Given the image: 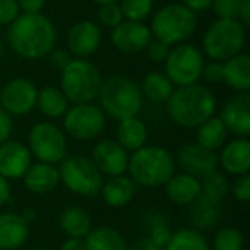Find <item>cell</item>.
Instances as JSON below:
<instances>
[{
	"instance_id": "1",
	"label": "cell",
	"mask_w": 250,
	"mask_h": 250,
	"mask_svg": "<svg viewBox=\"0 0 250 250\" xmlns=\"http://www.w3.org/2000/svg\"><path fill=\"white\" fill-rule=\"evenodd\" d=\"M5 42L19 59L42 60L55 48L57 28L43 12L19 14L9 24Z\"/></svg>"
},
{
	"instance_id": "2",
	"label": "cell",
	"mask_w": 250,
	"mask_h": 250,
	"mask_svg": "<svg viewBox=\"0 0 250 250\" xmlns=\"http://www.w3.org/2000/svg\"><path fill=\"white\" fill-rule=\"evenodd\" d=\"M167 110L177 125L185 129H197L202 122L216 115L218 100L209 86L195 83L175 87L167 101Z\"/></svg>"
},
{
	"instance_id": "3",
	"label": "cell",
	"mask_w": 250,
	"mask_h": 250,
	"mask_svg": "<svg viewBox=\"0 0 250 250\" xmlns=\"http://www.w3.org/2000/svg\"><path fill=\"white\" fill-rule=\"evenodd\" d=\"M177 171L173 154L161 146H143L129 154L127 175L137 187H163Z\"/></svg>"
},
{
	"instance_id": "4",
	"label": "cell",
	"mask_w": 250,
	"mask_h": 250,
	"mask_svg": "<svg viewBox=\"0 0 250 250\" xmlns=\"http://www.w3.org/2000/svg\"><path fill=\"white\" fill-rule=\"evenodd\" d=\"M98 106L103 113L117 122L137 117L143 110L144 98L136 81L127 76H110L101 83Z\"/></svg>"
},
{
	"instance_id": "5",
	"label": "cell",
	"mask_w": 250,
	"mask_h": 250,
	"mask_svg": "<svg viewBox=\"0 0 250 250\" xmlns=\"http://www.w3.org/2000/svg\"><path fill=\"white\" fill-rule=\"evenodd\" d=\"M197 14L184 4H167L154 12L151 19V35L168 46L187 43L197 29Z\"/></svg>"
},
{
	"instance_id": "6",
	"label": "cell",
	"mask_w": 250,
	"mask_h": 250,
	"mask_svg": "<svg viewBox=\"0 0 250 250\" xmlns=\"http://www.w3.org/2000/svg\"><path fill=\"white\" fill-rule=\"evenodd\" d=\"M103 83L98 67L87 59H72L60 70V89L70 104L94 103Z\"/></svg>"
},
{
	"instance_id": "7",
	"label": "cell",
	"mask_w": 250,
	"mask_h": 250,
	"mask_svg": "<svg viewBox=\"0 0 250 250\" xmlns=\"http://www.w3.org/2000/svg\"><path fill=\"white\" fill-rule=\"evenodd\" d=\"M247 26L238 19H216L202 35V53L209 60L225 62L243 52Z\"/></svg>"
},
{
	"instance_id": "8",
	"label": "cell",
	"mask_w": 250,
	"mask_h": 250,
	"mask_svg": "<svg viewBox=\"0 0 250 250\" xmlns=\"http://www.w3.org/2000/svg\"><path fill=\"white\" fill-rule=\"evenodd\" d=\"M60 184L79 197L93 199L100 195L103 185V175L100 173L91 158L83 154H67L59 165Z\"/></svg>"
},
{
	"instance_id": "9",
	"label": "cell",
	"mask_w": 250,
	"mask_h": 250,
	"mask_svg": "<svg viewBox=\"0 0 250 250\" xmlns=\"http://www.w3.org/2000/svg\"><path fill=\"white\" fill-rule=\"evenodd\" d=\"M206 63V57L201 48L192 43H180L170 46L165 65V76L171 81L175 87L190 86L201 81L202 67Z\"/></svg>"
},
{
	"instance_id": "10",
	"label": "cell",
	"mask_w": 250,
	"mask_h": 250,
	"mask_svg": "<svg viewBox=\"0 0 250 250\" xmlns=\"http://www.w3.org/2000/svg\"><path fill=\"white\" fill-rule=\"evenodd\" d=\"M28 149L38 161L59 165L69 154V137L53 122H38L29 130Z\"/></svg>"
},
{
	"instance_id": "11",
	"label": "cell",
	"mask_w": 250,
	"mask_h": 250,
	"mask_svg": "<svg viewBox=\"0 0 250 250\" xmlns=\"http://www.w3.org/2000/svg\"><path fill=\"white\" fill-rule=\"evenodd\" d=\"M106 127V115L96 103L70 104L62 117V129L67 137L87 143L100 137Z\"/></svg>"
},
{
	"instance_id": "12",
	"label": "cell",
	"mask_w": 250,
	"mask_h": 250,
	"mask_svg": "<svg viewBox=\"0 0 250 250\" xmlns=\"http://www.w3.org/2000/svg\"><path fill=\"white\" fill-rule=\"evenodd\" d=\"M38 87L28 77H14L0 91V108L11 117H24L36 106Z\"/></svg>"
},
{
	"instance_id": "13",
	"label": "cell",
	"mask_w": 250,
	"mask_h": 250,
	"mask_svg": "<svg viewBox=\"0 0 250 250\" xmlns=\"http://www.w3.org/2000/svg\"><path fill=\"white\" fill-rule=\"evenodd\" d=\"M110 40L113 46L122 53H141L146 50V46L151 43L153 35H151L149 26L137 21H122L117 24L110 33Z\"/></svg>"
},
{
	"instance_id": "14",
	"label": "cell",
	"mask_w": 250,
	"mask_h": 250,
	"mask_svg": "<svg viewBox=\"0 0 250 250\" xmlns=\"http://www.w3.org/2000/svg\"><path fill=\"white\" fill-rule=\"evenodd\" d=\"M226 132L235 137L250 136V94L236 93L235 96L228 98L223 104L218 115Z\"/></svg>"
},
{
	"instance_id": "15",
	"label": "cell",
	"mask_w": 250,
	"mask_h": 250,
	"mask_svg": "<svg viewBox=\"0 0 250 250\" xmlns=\"http://www.w3.org/2000/svg\"><path fill=\"white\" fill-rule=\"evenodd\" d=\"M91 161L100 170L101 175L117 177V175L127 173L129 153L115 139H100L93 147Z\"/></svg>"
},
{
	"instance_id": "16",
	"label": "cell",
	"mask_w": 250,
	"mask_h": 250,
	"mask_svg": "<svg viewBox=\"0 0 250 250\" xmlns=\"http://www.w3.org/2000/svg\"><path fill=\"white\" fill-rule=\"evenodd\" d=\"M175 163L182 168L184 173H188L201 180L211 171L218 170V154L214 151L199 146L197 143H190L184 144L178 149Z\"/></svg>"
},
{
	"instance_id": "17",
	"label": "cell",
	"mask_w": 250,
	"mask_h": 250,
	"mask_svg": "<svg viewBox=\"0 0 250 250\" xmlns=\"http://www.w3.org/2000/svg\"><path fill=\"white\" fill-rule=\"evenodd\" d=\"M67 52L74 59H87L101 45V29L94 21H77L67 31Z\"/></svg>"
},
{
	"instance_id": "18",
	"label": "cell",
	"mask_w": 250,
	"mask_h": 250,
	"mask_svg": "<svg viewBox=\"0 0 250 250\" xmlns=\"http://www.w3.org/2000/svg\"><path fill=\"white\" fill-rule=\"evenodd\" d=\"M31 163L33 156L26 144L12 139L0 144V175L9 182L24 177Z\"/></svg>"
},
{
	"instance_id": "19",
	"label": "cell",
	"mask_w": 250,
	"mask_h": 250,
	"mask_svg": "<svg viewBox=\"0 0 250 250\" xmlns=\"http://www.w3.org/2000/svg\"><path fill=\"white\" fill-rule=\"evenodd\" d=\"M218 167L233 177L250 173V141L247 137H235L229 143L226 141L219 149Z\"/></svg>"
},
{
	"instance_id": "20",
	"label": "cell",
	"mask_w": 250,
	"mask_h": 250,
	"mask_svg": "<svg viewBox=\"0 0 250 250\" xmlns=\"http://www.w3.org/2000/svg\"><path fill=\"white\" fill-rule=\"evenodd\" d=\"M29 223L21 212H0V250H18L28 242Z\"/></svg>"
},
{
	"instance_id": "21",
	"label": "cell",
	"mask_w": 250,
	"mask_h": 250,
	"mask_svg": "<svg viewBox=\"0 0 250 250\" xmlns=\"http://www.w3.org/2000/svg\"><path fill=\"white\" fill-rule=\"evenodd\" d=\"M136 190L137 185L134 184V180L127 173H124L117 175V177H108L106 180H103L100 195L108 208L120 209L132 202Z\"/></svg>"
},
{
	"instance_id": "22",
	"label": "cell",
	"mask_w": 250,
	"mask_h": 250,
	"mask_svg": "<svg viewBox=\"0 0 250 250\" xmlns=\"http://www.w3.org/2000/svg\"><path fill=\"white\" fill-rule=\"evenodd\" d=\"M22 182H24V187L33 194H52L60 184L59 168H57V165L43 163V161L31 163V167L22 177Z\"/></svg>"
},
{
	"instance_id": "23",
	"label": "cell",
	"mask_w": 250,
	"mask_h": 250,
	"mask_svg": "<svg viewBox=\"0 0 250 250\" xmlns=\"http://www.w3.org/2000/svg\"><path fill=\"white\" fill-rule=\"evenodd\" d=\"M163 187L167 199L175 206H190L201 195V180L184 171H175Z\"/></svg>"
},
{
	"instance_id": "24",
	"label": "cell",
	"mask_w": 250,
	"mask_h": 250,
	"mask_svg": "<svg viewBox=\"0 0 250 250\" xmlns=\"http://www.w3.org/2000/svg\"><path fill=\"white\" fill-rule=\"evenodd\" d=\"M223 83L236 93L250 91V57L240 52L223 62Z\"/></svg>"
},
{
	"instance_id": "25",
	"label": "cell",
	"mask_w": 250,
	"mask_h": 250,
	"mask_svg": "<svg viewBox=\"0 0 250 250\" xmlns=\"http://www.w3.org/2000/svg\"><path fill=\"white\" fill-rule=\"evenodd\" d=\"M59 228L67 238H86L87 233L93 229L91 214L83 206H67L57 218Z\"/></svg>"
},
{
	"instance_id": "26",
	"label": "cell",
	"mask_w": 250,
	"mask_h": 250,
	"mask_svg": "<svg viewBox=\"0 0 250 250\" xmlns=\"http://www.w3.org/2000/svg\"><path fill=\"white\" fill-rule=\"evenodd\" d=\"M147 127L139 117H130L124 118L118 122L117 125V143L124 147L127 153L137 151L139 147L146 146L147 144Z\"/></svg>"
},
{
	"instance_id": "27",
	"label": "cell",
	"mask_w": 250,
	"mask_h": 250,
	"mask_svg": "<svg viewBox=\"0 0 250 250\" xmlns=\"http://www.w3.org/2000/svg\"><path fill=\"white\" fill-rule=\"evenodd\" d=\"M221 216V202L211 201V199L199 195L190 206H188V219L192 228L195 229H209L218 223Z\"/></svg>"
},
{
	"instance_id": "28",
	"label": "cell",
	"mask_w": 250,
	"mask_h": 250,
	"mask_svg": "<svg viewBox=\"0 0 250 250\" xmlns=\"http://www.w3.org/2000/svg\"><path fill=\"white\" fill-rule=\"evenodd\" d=\"M70 103L62 93V89L57 86H45L38 89V98H36V106L38 111L43 117L55 120V118H62L65 111L69 110Z\"/></svg>"
},
{
	"instance_id": "29",
	"label": "cell",
	"mask_w": 250,
	"mask_h": 250,
	"mask_svg": "<svg viewBox=\"0 0 250 250\" xmlns=\"http://www.w3.org/2000/svg\"><path fill=\"white\" fill-rule=\"evenodd\" d=\"M86 250H127V240L111 226H96L84 238Z\"/></svg>"
},
{
	"instance_id": "30",
	"label": "cell",
	"mask_w": 250,
	"mask_h": 250,
	"mask_svg": "<svg viewBox=\"0 0 250 250\" xmlns=\"http://www.w3.org/2000/svg\"><path fill=\"white\" fill-rule=\"evenodd\" d=\"M228 141V132L226 127L223 125L221 118L218 115H212L211 118H208L206 122H202L197 127V139L195 143L199 146L206 147L209 151H219L225 143Z\"/></svg>"
},
{
	"instance_id": "31",
	"label": "cell",
	"mask_w": 250,
	"mask_h": 250,
	"mask_svg": "<svg viewBox=\"0 0 250 250\" xmlns=\"http://www.w3.org/2000/svg\"><path fill=\"white\" fill-rule=\"evenodd\" d=\"M139 87L141 93H143V98H147L153 103H167L168 98L171 96V93L175 89V86L165 76V72H158V70L147 72Z\"/></svg>"
},
{
	"instance_id": "32",
	"label": "cell",
	"mask_w": 250,
	"mask_h": 250,
	"mask_svg": "<svg viewBox=\"0 0 250 250\" xmlns=\"http://www.w3.org/2000/svg\"><path fill=\"white\" fill-rule=\"evenodd\" d=\"M163 250H211L209 242L199 229L180 228L171 231Z\"/></svg>"
},
{
	"instance_id": "33",
	"label": "cell",
	"mask_w": 250,
	"mask_h": 250,
	"mask_svg": "<svg viewBox=\"0 0 250 250\" xmlns=\"http://www.w3.org/2000/svg\"><path fill=\"white\" fill-rule=\"evenodd\" d=\"M143 221L144 228H146V236L163 249L171 235L170 219L160 211H149L143 216Z\"/></svg>"
},
{
	"instance_id": "34",
	"label": "cell",
	"mask_w": 250,
	"mask_h": 250,
	"mask_svg": "<svg viewBox=\"0 0 250 250\" xmlns=\"http://www.w3.org/2000/svg\"><path fill=\"white\" fill-rule=\"evenodd\" d=\"M229 194V182L226 175H223L219 170L211 171L201 178V195L211 199V201L221 202Z\"/></svg>"
},
{
	"instance_id": "35",
	"label": "cell",
	"mask_w": 250,
	"mask_h": 250,
	"mask_svg": "<svg viewBox=\"0 0 250 250\" xmlns=\"http://www.w3.org/2000/svg\"><path fill=\"white\" fill-rule=\"evenodd\" d=\"M118 5L125 21L144 22L149 16H153L154 0H120Z\"/></svg>"
},
{
	"instance_id": "36",
	"label": "cell",
	"mask_w": 250,
	"mask_h": 250,
	"mask_svg": "<svg viewBox=\"0 0 250 250\" xmlns=\"http://www.w3.org/2000/svg\"><path fill=\"white\" fill-rule=\"evenodd\" d=\"M245 236L240 229L226 226L216 231L212 238V250H243Z\"/></svg>"
},
{
	"instance_id": "37",
	"label": "cell",
	"mask_w": 250,
	"mask_h": 250,
	"mask_svg": "<svg viewBox=\"0 0 250 250\" xmlns=\"http://www.w3.org/2000/svg\"><path fill=\"white\" fill-rule=\"evenodd\" d=\"M98 7H100L98 9V21L104 28L113 29L115 26L124 21V16H122L118 2H115V4H103V5H98Z\"/></svg>"
},
{
	"instance_id": "38",
	"label": "cell",
	"mask_w": 250,
	"mask_h": 250,
	"mask_svg": "<svg viewBox=\"0 0 250 250\" xmlns=\"http://www.w3.org/2000/svg\"><path fill=\"white\" fill-rule=\"evenodd\" d=\"M242 0H212L211 9L218 19H238V7Z\"/></svg>"
},
{
	"instance_id": "39",
	"label": "cell",
	"mask_w": 250,
	"mask_h": 250,
	"mask_svg": "<svg viewBox=\"0 0 250 250\" xmlns=\"http://www.w3.org/2000/svg\"><path fill=\"white\" fill-rule=\"evenodd\" d=\"M229 194L238 202H242V204L249 202L250 201V173L235 177V180L229 184Z\"/></svg>"
},
{
	"instance_id": "40",
	"label": "cell",
	"mask_w": 250,
	"mask_h": 250,
	"mask_svg": "<svg viewBox=\"0 0 250 250\" xmlns=\"http://www.w3.org/2000/svg\"><path fill=\"white\" fill-rule=\"evenodd\" d=\"M201 79H204L208 84H221L223 83V62L209 60L202 67Z\"/></svg>"
},
{
	"instance_id": "41",
	"label": "cell",
	"mask_w": 250,
	"mask_h": 250,
	"mask_svg": "<svg viewBox=\"0 0 250 250\" xmlns=\"http://www.w3.org/2000/svg\"><path fill=\"white\" fill-rule=\"evenodd\" d=\"M144 52L147 53V59L154 63H163L168 57V52H170V46L165 45V43L158 42V40H151V43L146 46Z\"/></svg>"
},
{
	"instance_id": "42",
	"label": "cell",
	"mask_w": 250,
	"mask_h": 250,
	"mask_svg": "<svg viewBox=\"0 0 250 250\" xmlns=\"http://www.w3.org/2000/svg\"><path fill=\"white\" fill-rule=\"evenodd\" d=\"M19 14L16 0H0V26H9Z\"/></svg>"
},
{
	"instance_id": "43",
	"label": "cell",
	"mask_w": 250,
	"mask_h": 250,
	"mask_svg": "<svg viewBox=\"0 0 250 250\" xmlns=\"http://www.w3.org/2000/svg\"><path fill=\"white\" fill-rule=\"evenodd\" d=\"M46 59H48L50 65H52L53 69L62 70L63 67H65L67 63H69L70 60L74 59V57L70 55L69 52H67V48H53L52 52L46 55Z\"/></svg>"
},
{
	"instance_id": "44",
	"label": "cell",
	"mask_w": 250,
	"mask_h": 250,
	"mask_svg": "<svg viewBox=\"0 0 250 250\" xmlns=\"http://www.w3.org/2000/svg\"><path fill=\"white\" fill-rule=\"evenodd\" d=\"M12 130H14V120L4 108H0V144L11 139Z\"/></svg>"
},
{
	"instance_id": "45",
	"label": "cell",
	"mask_w": 250,
	"mask_h": 250,
	"mask_svg": "<svg viewBox=\"0 0 250 250\" xmlns=\"http://www.w3.org/2000/svg\"><path fill=\"white\" fill-rule=\"evenodd\" d=\"M21 14H40L45 9L46 0H16Z\"/></svg>"
},
{
	"instance_id": "46",
	"label": "cell",
	"mask_w": 250,
	"mask_h": 250,
	"mask_svg": "<svg viewBox=\"0 0 250 250\" xmlns=\"http://www.w3.org/2000/svg\"><path fill=\"white\" fill-rule=\"evenodd\" d=\"M180 4H184L185 7L190 9L195 14H199V12H204L208 9H211L212 0H182Z\"/></svg>"
},
{
	"instance_id": "47",
	"label": "cell",
	"mask_w": 250,
	"mask_h": 250,
	"mask_svg": "<svg viewBox=\"0 0 250 250\" xmlns=\"http://www.w3.org/2000/svg\"><path fill=\"white\" fill-rule=\"evenodd\" d=\"M11 194H12L11 182L0 175V209L11 201Z\"/></svg>"
},
{
	"instance_id": "48",
	"label": "cell",
	"mask_w": 250,
	"mask_h": 250,
	"mask_svg": "<svg viewBox=\"0 0 250 250\" xmlns=\"http://www.w3.org/2000/svg\"><path fill=\"white\" fill-rule=\"evenodd\" d=\"M127 250H163L161 247H158L154 242H151L147 236H143V238L136 240L132 245H129Z\"/></svg>"
},
{
	"instance_id": "49",
	"label": "cell",
	"mask_w": 250,
	"mask_h": 250,
	"mask_svg": "<svg viewBox=\"0 0 250 250\" xmlns=\"http://www.w3.org/2000/svg\"><path fill=\"white\" fill-rule=\"evenodd\" d=\"M60 250H86L84 238H65L60 245Z\"/></svg>"
},
{
	"instance_id": "50",
	"label": "cell",
	"mask_w": 250,
	"mask_h": 250,
	"mask_svg": "<svg viewBox=\"0 0 250 250\" xmlns=\"http://www.w3.org/2000/svg\"><path fill=\"white\" fill-rule=\"evenodd\" d=\"M238 21L243 26L250 24V0H242L238 7Z\"/></svg>"
},
{
	"instance_id": "51",
	"label": "cell",
	"mask_w": 250,
	"mask_h": 250,
	"mask_svg": "<svg viewBox=\"0 0 250 250\" xmlns=\"http://www.w3.org/2000/svg\"><path fill=\"white\" fill-rule=\"evenodd\" d=\"M21 216L26 219V221L29 223V225H31V223L36 219V211H35V209H29V208H28V209H24V211L21 212Z\"/></svg>"
},
{
	"instance_id": "52",
	"label": "cell",
	"mask_w": 250,
	"mask_h": 250,
	"mask_svg": "<svg viewBox=\"0 0 250 250\" xmlns=\"http://www.w3.org/2000/svg\"><path fill=\"white\" fill-rule=\"evenodd\" d=\"M91 2H94L98 5H103V4H115V2H120V0H91Z\"/></svg>"
},
{
	"instance_id": "53",
	"label": "cell",
	"mask_w": 250,
	"mask_h": 250,
	"mask_svg": "<svg viewBox=\"0 0 250 250\" xmlns=\"http://www.w3.org/2000/svg\"><path fill=\"white\" fill-rule=\"evenodd\" d=\"M31 250H52V249H46V247H36V249H31Z\"/></svg>"
},
{
	"instance_id": "54",
	"label": "cell",
	"mask_w": 250,
	"mask_h": 250,
	"mask_svg": "<svg viewBox=\"0 0 250 250\" xmlns=\"http://www.w3.org/2000/svg\"><path fill=\"white\" fill-rule=\"evenodd\" d=\"M2 52H4V43L0 42V53H2Z\"/></svg>"
}]
</instances>
